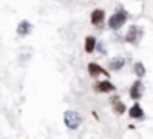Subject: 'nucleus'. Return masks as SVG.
Instances as JSON below:
<instances>
[{"label": "nucleus", "mask_w": 153, "mask_h": 139, "mask_svg": "<svg viewBox=\"0 0 153 139\" xmlns=\"http://www.w3.org/2000/svg\"><path fill=\"white\" fill-rule=\"evenodd\" d=\"M63 119H65V125H67V128H70V130H76V128H78V126L81 125V116H79L78 112H74V110H68V112H65Z\"/></svg>", "instance_id": "1"}, {"label": "nucleus", "mask_w": 153, "mask_h": 139, "mask_svg": "<svg viewBox=\"0 0 153 139\" xmlns=\"http://www.w3.org/2000/svg\"><path fill=\"white\" fill-rule=\"evenodd\" d=\"M126 20H128V13H126V11H119V13H115V15L108 20V27H110V29H119V27L124 25Z\"/></svg>", "instance_id": "2"}, {"label": "nucleus", "mask_w": 153, "mask_h": 139, "mask_svg": "<svg viewBox=\"0 0 153 139\" xmlns=\"http://www.w3.org/2000/svg\"><path fill=\"white\" fill-rule=\"evenodd\" d=\"M142 34H144L142 27H139V25H131V27L128 29V34H126V42H128V43H133V45H137V43L140 42Z\"/></svg>", "instance_id": "3"}, {"label": "nucleus", "mask_w": 153, "mask_h": 139, "mask_svg": "<svg viewBox=\"0 0 153 139\" xmlns=\"http://www.w3.org/2000/svg\"><path fill=\"white\" fill-rule=\"evenodd\" d=\"M142 89H144V85L137 80V81L131 85V89H130V96H131L133 99H140V96H142Z\"/></svg>", "instance_id": "4"}, {"label": "nucleus", "mask_w": 153, "mask_h": 139, "mask_svg": "<svg viewBox=\"0 0 153 139\" xmlns=\"http://www.w3.org/2000/svg\"><path fill=\"white\" fill-rule=\"evenodd\" d=\"M96 90L97 92H114L115 90V85H112V81H99L96 83Z\"/></svg>", "instance_id": "5"}, {"label": "nucleus", "mask_w": 153, "mask_h": 139, "mask_svg": "<svg viewBox=\"0 0 153 139\" xmlns=\"http://www.w3.org/2000/svg\"><path fill=\"white\" fill-rule=\"evenodd\" d=\"M90 20H92L94 25H101V24L105 22V11H103V9H96V11H92Z\"/></svg>", "instance_id": "6"}, {"label": "nucleus", "mask_w": 153, "mask_h": 139, "mask_svg": "<svg viewBox=\"0 0 153 139\" xmlns=\"http://www.w3.org/2000/svg\"><path fill=\"white\" fill-rule=\"evenodd\" d=\"M112 107H114V112H115V114H124V112H126V107H124V103H123L119 98H114Z\"/></svg>", "instance_id": "7"}, {"label": "nucleus", "mask_w": 153, "mask_h": 139, "mask_svg": "<svg viewBox=\"0 0 153 139\" xmlns=\"http://www.w3.org/2000/svg\"><path fill=\"white\" fill-rule=\"evenodd\" d=\"M29 33H31V24H29L27 20L20 22V25H18V34L25 36V34H29Z\"/></svg>", "instance_id": "8"}, {"label": "nucleus", "mask_w": 153, "mask_h": 139, "mask_svg": "<svg viewBox=\"0 0 153 139\" xmlns=\"http://www.w3.org/2000/svg\"><path fill=\"white\" fill-rule=\"evenodd\" d=\"M142 114H144V112H142V108H140V105H139V103H135V105L130 108V116H131V117H135V119H140V117H142Z\"/></svg>", "instance_id": "9"}, {"label": "nucleus", "mask_w": 153, "mask_h": 139, "mask_svg": "<svg viewBox=\"0 0 153 139\" xmlns=\"http://www.w3.org/2000/svg\"><path fill=\"white\" fill-rule=\"evenodd\" d=\"M88 72H90V76H97V74L106 72V71H103V67L97 65V63H90V65H88Z\"/></svg>", "instance_id": "10"}, {"label": "nucleus", "mask_w": 153, "mask_h": 139, "mask_svg": "<svg viewBox=\"0 0 153 139\" xmlns=\"http://www.w3.org/2000/svg\"><path fill=\"white\" fill-rule=\"evenodd\" d=\"M94 49H96V38L94 36H87V40H85V51L92 52Z\"/></svg>", "instance_id": "11"}, {"label": "nucleus", "mask_w": 153, "mask_h": 139, "mask_svg": "<svg viewBox=\"0 0 153 139\" xmlns=\"http://www.w3.org/2000/svg\"><path fill=\"white\" fill-rule=\"evenodd\" d=\"M123 65H124L123 58H115V60L110 61V69H112V71H119V69H123Z\"/></svg>", "instance_id": "12"}, {"label": "nucleus", "mask_w": 153, "mask_h": 139, "mask_svg": "<svg viewBox=\"0 0 153 139\" xmlns=\"http://www.w3.org/2000/svg\"><path fill=\"white\" fill-rule=\"evenodd\" d=\"M133 71H135V74L139 76V78H142L144 76V72H146V69H144V63H135V67H133Z\"/></svg>", "instance_id": "13"}]
</instances>
